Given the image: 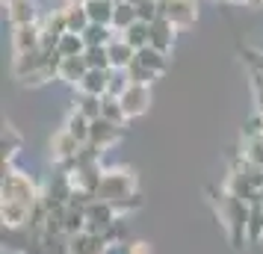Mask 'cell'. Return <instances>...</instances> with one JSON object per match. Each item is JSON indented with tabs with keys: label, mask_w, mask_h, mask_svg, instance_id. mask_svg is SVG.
<instances>
[{
	"label": "cell",
	"mask_w": 263,
	"mask_h": 254,
	"mask_svg": "<svg viewBox=\"0 0 263 254\" xmlns=\"http://www.w3.org/2000/svg\"><path fill=\"white\" fill-rule=\"evenodd\" d=\"M228 3H246V6H249V0H228Z\"/></svg>",
	"instance_id": "cell-38"
},
{
	"label": "cell",
	"mask_w": 263,
	"mask_h": 254,
	"mask_svg": "<svg viewBox=\"0 0 263 254\" xmlns=\"http://www.w3.org/2000/svg\"><path fill=\"white\" fill-rule=\"evenodd\" d=\"M119 101H121V109H124L127 119H139V115H145L148 107H151V89L142 86V83H130L119 95Z\"/></svg>",
	"instance_id": "cell-5"
},
{
	"label": "cell",
	"mask_w": 263,
	"mask_h": 254,
	"mask_svg": "<svg viewBox=\"0 0 263 254\" xmlns=\"http://www.w3.org/2000/svg\"><path fill=\"white\" fill-rule=\"evenodd\" d=\"M133 192H136V178H133L130 169H104V178H101L95 198L116 204V201H121V198H127Z\"/></svg>",
	"instance_id": "cell-2"
},
{
	"label": "cell",
	"mask_w": 263,
	"mask_h": 254,
	"mask_svg": "<svg viewBox=\"0 0 263 254\" xmlns=\"http://www.w3.org/2000/svg\"><path fill=\"white\" fill-rule=\"evenodd\" d=\"M65 3H74V6H83L86 0H65Z\"/></svg>",
	"instance_id": "cell-37"
},
{
	"label": "cell",
	"mask_w": 263,
	"mask_h": 254,
	"mask_svg": "<svg viewBox=\"0 0 263 254\" xmlns=\"http://www.w3.org/2000/svg\"><path fill=\"white\" fill-rule=\"evenodd\" d=\"M42 48V27L39 24H24L12 27V50L15 53H30Z\"/></svg>",
	"instance_id": "cell-11"
},
{
	"label": "cell",
	"mask_w": 263,
	"mask_h": 254,
	"mask_svg": "<svg viewBox=\"0 0 263 254\" xmlns=\"http://www.w3.org/2000/svg\"><path fill=\"white\" fill-rule=\"evenodd\" d=\"M254 136H263V112H251L246 127H242V139H254Z\"/></svg>",
	"instance_id": "cell-33"
},
{
	"label": "cell",
	"mask_w": 263,
	"mask_h": 254,
	"mask_svg": "<svg viewBox=\"0 0 263 254\" xmlns=\"http://www.w3.org/2000/svg\"><path fill=\"white\" fill-rule=\"evenodd\" d=\"M219 219L225 225V233L234 248H242V242H249V213H251V204L242 201L237 195L231 192H222L219 195Z\"/></svg>",
	"instance_id": "cell-1"
},
{
	"label": "cell",
	"mask_w": 263,
	"mask_h": 254,
	"mask_svg": "<svg viewBox=\"0 0 263 254\" xmlns=\"http://www.w3.org/2000/svg\"><path fill=\"white\" fill-rule=\"evenodd\" d=\"M74 109H80V112H83L86 119H101V115H104V97H95V95H83L80 97V101H77V107Z\"/></svg>",
	"instance_id": "cell-26"
},
{
	"label": "cell",
	"mask_w": 263,
	"mask_h": 254,
	"mask_svg": "<svg viewBox=\"0 0 263 254\" xmlns=\"http://www.w3.org/2000/svg\"><path fill=\"white\" fill-rule=\"evenodd\" d=\"M136 62L142 65V68H148V71L154 74V77H160V74L168 68V56L163 53V50H157V48H142V50H136Z\"/></svg>",
	"instance_id": "cell-16"
},
{
	"label": "cell",
	"mask_w": 263,
	"mask_h": 254,
	"mask_svg": "<svg viewBox=\"0 0 263 254\" xmlns=\"http://www.w3.org/2000/svg\"><path fill=\"white\" fill-rule=\"evenodd\" d=\"M6 18L12 27H24V24H39V6L36 0H15V3H6Z\"/></svg>",
	"instance_id": "cell-12"
},
{
	"label": "cell",
	"mask_w": 263,
	"mask_h": 254,
	"mask_svg": "<svg viewBox=\"0 0 263 254\" xmlns=\"http://www.w3.org/2000/svg\"><path fill=\"white\" fill-rule=\"evenodd\" d=\"M86 62H89V68H104V71H109L112 65H109V50L107 45H98V48H86Z\"/></svg>",
	"instance_id": "cell-28"
},
{
	"label": "cell",
	"mask_w": 263,
	"mask_h": 254,
	"mask_svg": "<svg viewBox=\"0 0 263 254\" xmlns=\"http://www.w3.org/2000/svg\"><path fill=\"white\" fill-rule=\"evenodd\" d=\"M104 119L112 121V124H119V127H124L127 115H124V109H121V101H119V97L104 95Z\"/></svg>",
	"instance_id": "cell-27"
},
{
	"label": "cell",
	"mask_w": 263,
	"mask_h": 254,
	"mask_svg": "<svg viewBox=\"0 0 263 254\" xmlns=\"http://www.w3.org/2000/svg\"><path fill=\"white\" fill-rule=\"evenodd\" d=\"M251 92H254V104H257V112H263V74L251 71Z\"/></svg>",
	"instance_id": "cell-35"
},
{
	"label": "cell",
	"mask_w": 263,
	"mask_h": 254,
	"mask_svg": "<svg viewBox=\"0 0 263 254\" xmlns=\"http://www.w3.org/2000/svg\"><path fill=\"white\" fill-rule=\"evenodd\" d=\"M65 15H68V33H86V27L92 24V21H89V12H86V6L65 3Z\"/></svg>",
	"instance_id": "cell-24"
},
{
	"label": "cell",
	"mask_w": 263,
	"mask_h": 254,
	"mask_svg": "<svg viewBox=\"0 0 263 254\" xmlns=\"http://www.w3.org/2000/svg\"><path fill=\"white\" fill-rule=\"evenodd\" d=\"M86 74H89L86 56H62L60 77H57V80H62V83H68V86H80V80H83Z\"/></svg>",
	"instance_id": "cell-13"
},
{
	"label": "cell",
	"mask_w": 263,
	"mask_h": 254,
	"mask_svg": "<svg viewBox=\"0 0 263 254\" xmlns=\"http://www.w3.org/2000/svg\"><path fill=\"white\" fill-rule=\"evenodd\" d=\"M57 50H60V56H83L86 53L83 33H65V36L57 42Z\"/></svg>",
	"instance_id": "cell-23"
},
{
	"label": "cell",
	"mask_w": 263,
	"mask_h": 254,
	"mask_svg": "<svg viewBox=\"0 0 263 254\" xmlns=\"http://www.w3.org/2000/svg\"><path fill=\"white\" fill-rule=\"evenodd\" d=\"M127 254H151V245L148 242H130L127 245Z\"/></svg>",
	"instance_id": "cell-36"
},
{
	"label": "cell",
	"mask_w": 263,
	"mask_h": 254,
	"mask_svg": "<svg viewBox=\"0 0 263 254\" xmlns=\"http://www.w3.org/2000/svg\"><path fill=\"white\" fill-rule=\"evenodd\" d=\"M242 160H249L251 166H260L263 169V136L242 139Z\"/></svg>",
	"instance_id": "cell-25"
},
{
	"label": "cell",
	"mask_w": 263,
	"mask_h": 254,
	"mask_svg": "<svg viewBox=\"0 0 263 254\" xmlns=\"http://www.w3.org/2000/svg\"><path fill=\"white\" fill-rule=\"evenodd\" d=\"M119 36L112 27H107V24H89L86 27V33H83V38H86V48H98V45H109L112 38Z\"/></svg>",
	"instance_id": "cell-22"
},
{
	"label": "cell",
	"mask_w": 263,
	"mask_h": 254,
	"mask_svg": "<svg viewBox=\"0 0 263 254\" xmlns=\"http://www.w3.org/2000/svg\"><path fill=\"white\" fill-rule=\"evenodd\" d=\"M139 21V12H136V3L130 0H116V15H112V30L116 33H124L130 24Z\"/></svg>",
	"instance_id": "cell-20"
},
{
	"label": "cell",
	"mask_w": 263,
	"mask_h": 254,
	"mask_svg": "<svg viewBox=\"0 0 263 254\" xmlns=\"http://www.w3.org/2000/svg\"><path fill=\"white\" fill-rule=\"evenodd\" d=\"M65 130L80 142V145H89V133H92V119H86L80 109H71V115L65 119Z\"/></svg>",
	"instance_id": "cell-19"
},
{
	"label": "cell",
	"mask_w": 263,
	"mask_h": 254,
	"mask_svg": "<svg viewBox=\"0 0 263 254\" xmlns=\"http://www.w3.org/2000/svg\"><path fill=\"white\" fill-rule=\"evenodd\" d=\"M0 192H3V201H24V204H33V207L42 198V192H39L36 183H33V178H27L24 171H18V169L3 174Z\"/></svg>",
	"instance_id": "cell-3"
},
{
	"label": "cell",
	"mask_w": 263,
	"mask_h": 254,
	"mask_svg": "<svg viewBox=\"0 0 263 254\" xmlns=\"http://www.w3.org/2000/svg\"><path fill=\"white\" fill-rule=\"evenodd\" d=\"M124 237H127V225H124V219H121V216L116 219L107 230H104V240H107L109 245H119V242H124Z\"/></svg>",
	"instance_id": "cell-31"
},
{
	"label": "cell",
	"mask_w": 263,
	"mask_h": 254,
	"mask_svg": "<svg viewBox=\"0 0 263 254\" xmlns=\"http://www.w3.org/2000/svg\"><path fill=\"white\" fill-rule=\"evenodd\" d=\"M116 213L119 216H127V213H133V210H139L142 207V198H139V192H133V195H127V198H121V201H116Z\"/></svg>",
	"instance_id": "cell-34"
},
{
	"label": "cell",
	"mask_w": 263,
	"mask_h": 254,
	"mask_svg": "<svg viewBox=\"0 0 263 254\" xmlns=\"http://www.w3.org/2000/svg\"><path fill=\"white\" fill-rule=\"evenodd\" d=\"M116 219H119V213H116V207L109 204V201L95 198V201H89V204H86V230L104 233Z\"/></svg>",
	"instance_id": "cell-6"
},
{
	"label": "cell",
	"mask_w": 263,
	"mask_h": 254,
	"mask_svg": "<svg viewBox=\"0 0 263 254\" xmlns=\"http://www.w3.org/2000/svg\"><path fill=\"white\" fill-rule=\"evenodd\" d=\"M3 3H15V0H3Z\"/></svg>",
	"instance_id": "cell-39"
},
{
	"label": "cell",
	"mask_w": 263,
	"mask_h": 254,
	"mask_svg": "<svg viewBox=\"0 0 263 254\" xmlns=\"http://www.w3.org/2000/svg\"><path fill=\"white\" fill-rule=\"evenodd\" d=\"M263 240V204H251L249 213V242Z\"/></svg>",
	"instance_id": "cell-29"
},
{
	"label": "cell",
	"mask_w": 263,
	"mask_h": 254,
	"mask_svg": "<svg viewBox=\"0 0 263 254\" xmlns=\"http://www.w3.org/2000/svg\"><path fill=\"white\" fill-rule=\"evenodd\" d=\"M136 12H139V21L154 24L157 18H160V0H139L136 3Z\"/></svg>",
	"instance_id": "cell-30"
},
{
	"label": "cell",
	"mask_w": 263,
	"mask_h": 254,
	"mask_svg": "<svg viewBox=\"0 0 263 254\" xmlns=\"http://www.w3.org/2000/svg\"><path fill=\"white\" fill-rule=\"evenodd\" d=\"M127 77H130V83H142V86H151V80H157L154 74L148 71V68H142L136 60L127 65Z\"/></svg>",
	"instance_id": "cell-32"
},
{
	"label": "cell",
	"mask_w": 263,
	"mask_h": 254,
	"mask_svg": "<svg viewBox=\"0 0 263 254\" xmlns=\"http://www.w3.org/2000/svg\"><path fill=\"white\" fill-rule=\"evenodd\" d=\"M80 148H83V145H80V142H77L65 127H62V130H57L53 139H50V157H53L57 166H62V163H68L71 157H77V151H80Z\"/></svg>",
	"instance_id": "cell-10"
},
{
	"label": "cell",
	"mask_w": 263,
	"mask_h": 254,
	"mask_svg": "<svg viewBox=\"0 0 263 254\" xmlns=\"http://www.w3.org/2000/svg\"><path fill=\"white\" fill-rule=\"evenodd\" d=\"M119 139H121V127H119V124L107 121L104 115L92 121V133H89V145H92V148L107 151V148H112Z\"/></svg>",
	"instance_id": "cell-8"
},
{
	"label": "cell",
	"mask_w": 263,
	"mask_h": 254,
	"mask_svg": "<svg viewBox=\"0 0 263 254\" xmlns=\"http://www.w3.org/2000/svg\"><path fill=\"white\" fill-rule=\"evenodd\" d=\"M107 50H109V65H112V68H127V65L136 60V50L121 38V33L107 45Z\"/></svg>",
	"instance_id": "cell-17"
},
{
	"label": "cell",
	"mask_w": 263,
	"mask_h": 254,
	"mask_svg": "<svg viewBox=\"0 0 263 254\" xmlns=\"http://www.w3.org/2000/svg\"><path fill=\"white\" fill-rule=\"evenodd\" d=\"M121 38L130 45L133 50H142L151 45V24H145V21H136V24H130L124 33H121Z\"/></svg>",
	"instance_id": "cell-21"
},
{
	"label": "cell",
	"mask_w": 263,
	"mask_h": 254,
	"mask_svg": "<svg viewBox=\"0 0 263 254\" xmlns=\"http://www.w3.org/2000/svg\"><path fill=\"white\" fill-rule=\"evenodd\" d=\"M175 30H178V27L160 15L154 24H151V48L168 53V50H172V45H175Z\"/></svg>",
	"instance_id": "cell-15"
},
{
	"label": "cell",
	"mask_w": 263,
	"mask_h": 254,
	"mask_svg": "<svg viewBox=\"0 0 263 254\" xmlns=\"http://www.w3.org/2000/svg\"><path fill=\"white\" fill-rule=\"evenodd\" d=\"M160 15L172 21L178 30H186L195 24L198 6H195V0H160Z\"/></svg>",
	"instance_id": "cell-4"
},
{
	"label": "cell",
	"mask_w": 263,
	"mask_h": 254,
	"mask_svg": "<svg viewBox=\"0 0 263 254\" xmlns=\"http://www.w3.org/2000/svg\"><path fill=\"white\" fill-rule=\"evenodd\" d=\"M80 95H95V97H104L109 92V71L104 68H89L83 80H80Z\"/></svg>",
	"instance_id": "cell-14"
},
{
	"label": "cell",
	"mask_w": 263,
	"mask_h": 254,
	"mask_svg": "<svg viewBox=\"0 0 263 254\" xmlns=\"http://www.w3.org/2000/svg\"><path fill=\"white\" fill-rule=\"evenodd\" d=\"M112 245L104 240V233H95V230H83L68 240V254H107Z\"/></svg>",
	"instance_id": "cell-7"
},
{
	"label": "cell",
	"mask_w": 263,
	"mask_h": 254,
	"mask_svg": "<svg viewBox=\"0 0 263 254\" xmlns=\"http://www.w3.org/2000/svg\"><path fill=\"white\" fill-rule=\"evenodd\" d=\"M30 216H33V204H24V201H3V207H0L3 228H9V230L27 228Z\"/></svg>",
	"instance_id": "cell-9"
},
{
	"label": "cell",
	"mask_w": 263,
	"mask_h": 254,
	"mask_svg": "<svg viewBox=\"0 0 263 254\" xmlns=\"http://www.w3.org/2000/svg\"><path fill=\"white\" fill-rule=\"evenodd\" d=\"M89 21L92 24H107L112 27V15H116V0H86L83 3Z\"/></svg>",
	"instance_id": "cell-18"
}]
</instances>
